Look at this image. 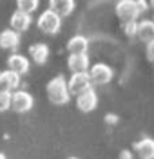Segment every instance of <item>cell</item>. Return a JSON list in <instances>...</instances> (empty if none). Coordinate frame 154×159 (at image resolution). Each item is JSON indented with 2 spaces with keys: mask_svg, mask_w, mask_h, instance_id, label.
Masks as SVG:
<instances>
[{
  "mask_svg": "<svg viewBox=\"0 0 154 159\" xmlns=\"http://www.w3.org/2000/svg\"><path fill=\"white\" fill-rule=\"evenodd\" d=\"M47 98L51 103L54 105H65L69 98H71V94H69V89H67V81L63 76H54V78L47 83Z\"/></svg>",
  "mask_w": 154,
  "mask_h": 159,
  "instance_id": "6da1fadb",
  "label": "cell"
},
{
  "mask_svg": "<svg viewBox=\"0 0 154 159\" xmlns=\"http://www.w3.org/2000/svg\"><path fill=\"white\" fill-rule=\"evenodd\" d=\"M38 29L42 33H45V34H56L58 31H60V25H62V18H58L53 11L45 9L42 13L40 16H38Z\"/></svg>",
  "mask_w": 154,
  "mask_h": 159,
  "instance_id": "7a4b0ae2",
  "label": "cell"
},
{
  "mask_svg": "<svg viewBox=\"0 0 154 159\" xmlns=\"http://www.w3.org/2000/svg\"><path fill=\"white\" fill-rule=\"evenodd\" d=\"M116 15H118V18L122 20L123 24H127V22H136L140 11L136 7L134 0H120L116 4Z\"/></svg>",
  "mask_w": 154,
  "mask_h": 159,
  "instance_id": "3957f363",
  "label": "cell"
},
{
  "mask_svg": "<svg viewBox=\"0 0 154 159\" xmlns=\"http://www.w3.org/2000/svg\"><path fill=\"white\" fill-rule=\"evenodd\" d=\"M91 78H89V74L87 72H78V74H72L69 81H67V89H69V94H74V96H78V94H82L85 90L91 89Z\"/></svg>",
  "mask_w": 154,
  "mask_h": 159,
  "instance_id": "277c9868",
  "label": "cell"
},
{
  "mask_svg": "<svg viewBox=\"0 0 154 159\" xmlns=\"http://www.w3.org/2000/svg\"><path fill=\"white\" fill-rule=\"evenodd\" d=\"M89 78H91V83H96V85H105L113 80V69L105 63H96L89 69Z\"/></svg>",
  "mask_w": 154,
  "mask_h": 159,
  "instance_id": "5b68a950",
  "label": "cell"
},
{
  "mask_svg": "<svg viewBox=\"0 0 154 159\" xmlns=\"http://www.w3.org/2000/svg\"><path fill=\"white\" fill-rule=\"evenodd\" d=\"M33 107V96L26 90L11 92V109L15 112H27Z\"/></svg>",
  "mask_w": 154,
  "mask_h": 159,
  "instance_id": "8992f818",
  "label": "cell"
},
{
  "mask_svg": "<svg viewBox=\"0 0 154 159\" xmlns=\"http://www.w3.org/2000/svg\"><path fill=\"white\" fill-rule=\"evenodd\" d=\"M96 105H98V96L92 90V87L76 96V107L82 110V112H91V110L96 109Z\"/></svg>",
  "mask_w": 154,
  "mask_h": 159,
  "instance_id": "52a82bcc",
  "label": "cell"
},
{
  "mask_svg": "<svg viewBox=\"0 0 154 159\" xmlns=\"http://www.w3.org/2000/svg\"><path fill=\"white\" fill-rule=\"evenodd\" d=\"M74 2L72 0H51L49 2V11H53L58 18L63 16H69L72 11H74Z\"/></svg>",
  "mask_w": 154,
  "mask_h": 159,
  "instance_id": "ba28073f",
  "label": "cell"
},
{
  "mask_svg": "<svg viewBox=\"0 0 154 159\" xmlns=\"http://www.w3.org/2000/svg\"><path fill=\"white\" fill-rule=\"evenodd\" d=\"M7 70H13L18 76H22L29 70V60L22 54H11L7 58Z\"/></svg>",
  "mask_w": 154,
  "mask_h": 159,
  "instance_id": "9c48e42d",
  "label": "cell"
},
{
  "mask_svg": "<svg viewBox=\"0 0 154 159\" xmlns=\"http://www.w3.org/2000/svg\"><path fill=\"white\" fill-rule=\"evenodd\" d=\"M134 152L140 159H154V139L143 138L134 143Z\"/></svg>",
  "mask_w": 154,
  "mask_h": 159,
  "instance_id": "30bf717a",
  "label": "cell"
},
{
  "mask_svg": "<svg viewBox=\"0 0 154 159\" xmlns=\"http://www.w3.org/2000/svg\"><path fill=\"white\" fill-rule=\"evenodd\" d=\"M67 65H69V69H71L72 74L87 72L89 70V56L87 54H69Z\"/></svg>",
  "mask_w": 154,
  "mask_h": 159,
  "instance_id": "8fae6325",
  "label": "cell"
},
{
  "mask_svg": "<svg viewBox=\"0 0 154 159\" xmlns=\"http://www.w3.org/2000/svg\"><path fill=\"white\" fill-rule=\"evenodd\" d=\"M20 85V76L13 70H4L0 72V90H6V92H11Z\"/></svg>",
  "mask_w": 154,
  "mask_h": 159,
  "instance_id": "7c38bea8",
  "label": "cell"
},
{
  "mask_svg": "<svg viewBox=\"0 0 154 159\" xmlns=\"http://www.w3.org/2000/svg\"><path fill=\"white\" fill-rule=\"evenodd\" d=\"M31 25V15H26L22 11H15L11 15V27L15 33H24Z\"/></svg>",
  "mask_w": 154,
  "mask_h": 159,
  "instance_id": "4fadbf2b",
  "label": "cell"
},
{
  "mask_svg": "<svg viewBox=\"0 0 154 159\" xmlns=\"http://www.w3.org/2000/svg\"><path fill=\"white\" fill-rule=\"evenodd\" d=\"M136 36L142 40L143 43H151V42H154V22L152 20H142V22H138Z\"/></svg>",
  "mask_w": 154,
  "mask_h": 159,
  "instance_id": "5bb4252c",
  "label": "cell"
},
{
  "mask_svg": "<svg viewBox=\"0 0 154 159\" xmlns=\"http://www.w3.org/2000/svg\"><path fill=\"white\" fill-rule=\"evenodd\" d=\"M20 43V36L18 33H15L13 29H6L0 33V47L7 51H15Z\"/></svg>",
  "mask_w": 154,
  "mask_h": 159,
  "instance_id": "9a60e30c",
  "label": "cell"
},
{
  "mask_svg": "<svg viewBox=\"0 0 154 159\" xmlns=\"http://www.w3.org/2000/svg\"><path fill=\"white\" fill-rule=\"evenodd\" d=\"M87 47H89L87 38H85V36H80V34L72 36V38L67 42V51H69L71 54H85V52H87Z\"/></svg>",
  "mask_w": 154,
  "mask_h": 159,
  "instance_id": "2e32d148",
  "label": "cell"
},
{
  "mask_svg": "<svg viewBox=\"0 0 154 159\" xmlns=\"http://www.w3.org/2000/svg\"><path fill=\"white\" fill-rule=\"evenodd\" d=\"M29 54H31V58H33L35 63L42 65V63H45L47 58H49V47L45 43H35V45L29 47Z\"/></svg>",
  "mask_w": 154,
  "mask_h": 159,
  "instance_id": "e0dca14e",
  "label": "cell"
},
{
  "mask_svg": "<svg viewBox=\"0 0 154 159\" xmlns=\"http://www.w3.org/2000/svg\"><path fill=\"white\" fill-rule=\"evenodd\" d=\"M16 6H18V11L31 15L35 9H38V0H18Z\"/></svg>",
  "mask_w": 154,
  "mask_h": 159,
  "instance_id": "ac0fdd59",
  "label": "cell"
},
{
  "mask_svg": "<svg viewBox=\"0 0 154 159\" xmlns=\"http://www.w3.org/2000/svg\"><path fill=\"white\" fill-rule=\"evenodd\" d=\"M11 109V92L0 90V112H6Z\"/></svg>",
  "mask_w": 154,
  "mask_h": 159,
  "instance_id": "d6986e66",
  "label": "cell"
},
{
  "mask_svg": "<svg viewBox=\"0 0 154 159\" xmlns=\"http://www.w3.org/2000/svg\"><path fill=\"white\" fill-rule=\"evenodd\" d=\"M123 31H125V34H127L129 38L136 36V31H138V22H127V24H123Z\"/></svg>",
  "mask_w": 154,
  "mask_h": 159,
  "instance_id": "ffe728a7",
  "label": "cell"
},
{
  "mask_svg": "<svg viewBox=\"0 0 154 159\" xmlns=\"http://www.w3.org/2000/svg\"><path fill=\"white\" fill-rule=\"evenodd\" d=\"M134 4H136V7H138L140 13L147 11V7H149V2H143V0H134Z\"/></svg>",
  "mask_w": 154,
  "mask_h": 159,
  "instance_id": "44dd1931",
  "label": "cell"
},
{
  "mask_svg": "<svg viewBox=\"0 0 154 159\" xmlns=\"http://www.w3.org/2000/svg\"><path fill=\"white\" fill-rule=\"evenodd\" d=\"M147 58L149 61H154V42L147 43Z\"/></svg>",
  "mask_w": 154,
  "mask_h": 159,
  "instance_id": "7402d4cb",
  "label": "cell"
},
{
  "mask_svg": "<svg viewBox=\"0 0 154 159\" xmlns=\"http://www.w3.org/2000/svg\"><path fill=\"white\" fill-rule=\"evenodd\" d=\"M120 159H133V154L129 150H122L120 152Z\"/></svg>",
  "mask_w": 154,
  "mask_h": 159,
  "instance_id": "603a6c76",
  "label": "cell"
},
{
  "mask_svg": "<svg viewBox=\"0 0 154 159\" xmlns=\"http://www.w3.org/2000/svg\"><path fill=\"white\" fill-rule=\"evenodd\" d=\"M105 119H107V123H116V121H118V118H116V116H113V114H109Z\"/></svg>",
  "mask_w": 154,
  "mask_h": 159,
  "instance_id": "cb8c5ba5",
  "label": "cell"
},
{
  "mask_svg": "<svg viewBox=\"0 0 154 159\" xmlns=\"http://www.w3.org/2000/svg\"><path fill=\"white\" fill-rule=\"evenodd\" d=\"M149 6H151V7H154V0H152V2H149Z\"/></svg>",
  "mask_w": 154,
  "mask_h": 159,
  "instance_id": "d4e9b609",
  "label": "cell"
},
{
  "mask_svg": "<svg viewBox=\"0 0 154 159\" xmlns=\"http://www.w3.org/2000/svg\"><path fill=\"white\" fill-rule=\"evenodd\" d=\"M0 159H6V156H4V154H0Z\"/></svg>",
  "mask_w": 154,
  "mask_h": 159,
  "instance_id": "484cf974",
  "label": "cell"
},
{
  "mask_svg": "<svg viewBox=\"0 0 154 159\" xmlns=\"http://www.w3.org/2000/svg\"><path fill=\"white\" fill-rule=\"evenodd\" d=\"M67 159H78V157H67Z\"/></svg>",
  "mask_w": 154,
  "mask_h": 159,
  "instance_id": "4316f807",
  "label": "cell"
},
{
  "mask_svg": "<svg viewBox=\"0 0 154 159\" xmlns=\"http://www.w3.org/2000/svg\"><path fill=\"white\" fill-rule=\"evenodd\" d=\"M152 65H154V61H152Z\"/></svg>",
  "mask_w": 154,
  "mask_h": 159,
  "instance_id": "83f0119b",
  "label": "cell"
}]
</instances>
